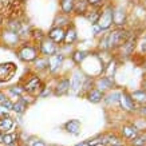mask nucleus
I'll use <instances>...</instances> for the list:
<instances>
[{
	"label": "nucleus",
	"mask_w": 146,
	"mask_h": 146,
	"mask_svg": "<svg viewBox=\"0 0 146 146\" xmlns=\"http://www.w3.org/2000/svg\"><path fill=\"white\" fill-rule=\"evenodd\" d=\"M22 12V0H0V16L3 19H18Z\"/></svg>",
	"instance_id": "1"
},
{
	"label": "nucleus",
	"mask_w": 146,
	"mask_h": 146,
	"mask_svg": "<svg viewBox=\"0 0 146 146\" xmlns=\"http://www.w3.org/2000/svg\"><path fill=\"white\" fill-rule=\"evenodd\" d=\"M130 38V34L125 30H115L111 34H109L105 42H106L107 47H121V46H125V43L127 42V39Z\"/></svg>",
	"instance_id": "2"
},
{
	"label": "nucleus",
	"mask_w": 146,
	"mask_h": 146,
	"mask_svg": "<svg viewBox=\"0 0 146 146\" xmlns=\"http://www.w3.org/2000/svg\"><path fill=\"white\" fill-rule=\"evenodd\" d=\"M39 48L35 44L31 43H24L18 48V58L23 62H32L38 58Z\"/></svg>",
	"instance_id": "3"
},
{
	"label": "nucleus",
	"mask_w": 146,
	"mask_h": 146,
	"mask_svg": "<svg viewBox=\"0 0 146 146\" xmlns=\"http://www.w3.org/2000/svg\"><path fill=\"white\" fill-rule=\"evenodd\" d=\"M43 89V83L38 76L32 75L26 80V83L23 86V90L27 91L28 94H39V91Z\"/></svg>",
	"instance_id": "4"
},
{
	"label": "nucleus",
	"mask_w": 146,
	"mask_h": 146,
	"mask_svg": "<svg viewBox=\"0 0 146 146\" xmlns=\"http://www.w3.org/2000/svg\"><path fill=\"white\" fill-rule=\"evenodd\" d=\"M16 71V66L12 62L0 63V82H7L13 76Z\"/></svg>",
	"instance_id": "5"
},
{
	"label": "nucleus",
	"mask_w": 146,
	"mask_h": 146,
	"mask_svg": "<svg viewBox=\"0 0 146 146\" xmlns=\"http://www.w3.org/2000/svg\"><path fill=\"white\" fill-rule=\"evenodd\" d=\"M97 23L99 24V27H101L102 30H107V28L113 24V8L109 7V8L105 9V11L101 13V16H99Z\"/></svg>",
	"instance_id": "6"
},
{
	"label": "nucleus",
	"mask_w": 146,
	"mask_h": 146,
	"mask_svg": "<svg viewBox=\"0 0 146 146\" xmlns=\"http://www.w3.org/2000/svg\"><path fill=\"white\" fill-rule=\"evenodd\" d=\"M1 39L5 42V44L8 46H18L19 43V34L11 30H3L1 31Z\"/></svg>",
	"instance_id": "7"
},
{
	"label": "nucleus",
	"mask_w": 146,
	"mask_h": 146,
	"mask_svg": "<svg viewBox=\"0 0 146 146\" xmlns=\"http://www.w3.org/2000/svg\"><path fill=\"white\" fill-rule=\"evenodd\" d=\"M39 51L44 55H54L56 51V44L48 39H43L39 43Z\"/></svg>",
	"instance_id": "8"
},
{
	"label": "nucleus",
	"mask_w": 146,
	"mask_h": 146,
	"mask_svg": "<svg viewBox=\"0 0 146 146\" xmlns=\"http://www.w3.org/2000/svg\"><path fill=\"white\" fill-rule=\"evenodd\" d=\"M48 38L54 43H62L64 42V31L60 27H55L48 32Z\"/></svg>",
	"instance_id": "9"
},
{
	"label": "nucleus",
	"mask_w": 146,
	"mask_h": 146,
	"mask_svg": "<svg viewBox=\"0 0 146 146\" xmlns=\"http://www.w3.org/2000/svg\"><path fill=\"white\" fill-rule=\"evenodd\" d=\"M15 127V122L11 117H1L0 118V134L8 133L9 130H12Z\"/></svg>",
	"instance_id": "10"
},
{
	"label": "nucleus",
	"mask_w": 146,
	"mask_h": 146,
	"mask_svg": "<svg viewBox=\"0 0 146 146\" xmlns=\"http://www.w3.org/2000/svg\"><path fill=\"white\" fill-rule=\"evenodd\" d=\"M119 101H121V105H122V107L123 109H126V110H135V103H134V99L131 98V95H129L126 91L125 93H122L119 95Z\"/></svg>",
	"instance_id": "11"
},
{
	"label": "nucleus",
	"mask_w": 146,
	"mask_h": 146,
	"mask_svg": "<svg viewBox=\"0 0 146 146\" xmlns=\"http://www.w3.org/2000/svg\"><path fill=\"white\" fill-rule=\"evenodd\" d=\"M47 60H48L50 71H51V72H55V71L60 67V64H62L63 55H60V54H54V55H51Z\"/></svg>",
	"instance_id": "12"
},
{
	"label": "nucleus",
	"mask_w": 146,
	"mask_h": 146,
	"mask_svg": "<svg viewBox=\"0 0 146 146\" xmlns=\"http://www.w3.org/2000/svg\"><path fill=\"white\" fill-rule=\"evenodd\" d=\"M125 20H126V15H125L123 9H113V23H115L117 26H122V24H125Z\"/></svg>",
	"instance_id": "13"
},
{
	"label": "nucleus",
	"mask_w": 146,
	"mask_h": 146,
	"mask_svg": "<svg viewBox=\"0 0 146 146\" xmlns=\"http://www.w3.org/2000/svg\"><path fill=\"white\" fill-rule=\"evenodd\" d=\"M68 87H70V79L64 78V79L59 80L56 89H55V94L56 95H63V94H66L68 91Z\"/></svg>",
	"instance_id": "14"
},
{
	"label": "nucleus",
	"mask_w": 146,
	"mask_h": 146,
	"mask_svg": "<svg viewBox=\"0 0 146 146\" xmlns=\"http://www.w3.org/2000/svg\"><path fill=\"white\" fill-rule=\"evenodd\" d=\"M84 15H86V18L89 19L91 23H97L99 16H101V12H99L98 7H93V9L87 8V11L84 12Z\"/></svg>",
	"instance_id": "15"
},
{
	"label": "nucleus",
	"mask_w": 146,
	"mask_h": 146,
	"mask_svg": "<svg viewBox=\"0 0 146 146\" xmlns=\"http://www.w3.org/2000/svg\"><path fill=\"white\" fill-rule=\"evenodd\" d=\"M80 129V122L78 119H71L66 123V130L71 134H78Z\"/></svg>",
	"instance_id": "16"
},
{
	"label": "nucleus",
	"mask_w": 146,
	"mask_h": 146,
	"mask_svg": "<svg viewBox=\"0 0 146 146\" xmlns=\"http://www.w3.org/2000/svg\"><path fill=\"white\" fill-rule=\"evenodd\" d=\"M16 141H18V134L16 133H5L1 135V142H3L4 145L11 146Z\"/></svg>",
	"instance_id": "17"
},
{
	"label": "nucleus",
	"mask_w": 146,
	"mask_h": 146,
	"mask_svg": "<svg viewBox=\"0 0 146 146\" xmlns=\"http://www.w3.org/2000/svg\"><path fill=\"white\" fill-rule=\"evenodd\" d=\"M74 7H75V1L74 0H62L60 1V8L64 13H70L74 11Z\"/></svg>",
	"instance_id": "18"
},
{
	"label": "nucleus",
	"mask_w": 146,
	"mask_h": 146,
	"mask_svg": "<svg viewBox=\"0 0 146 146\" xmlns=\"http://www.w3.org/2000/svg\"><path fill=\"white\" fill-rule=\"evenodd\" d=\"M89 101L90 102H93V103H98V102H101L102 101V98H103V94H102L101 90H91L89 93Z\"/></svg>",
	"instance_id": "19"
},
{
	"label": "nucleus",
	"mask_w": 146,
	"mask_h": 146,
	"mask_svg": "<svg viewBox=\"0 0 146 146\" xmlns=\"http://www.w3.org/2000/svg\"><path fill=\"white\" fill-rule=\"evenodd\" d=\"M75 39H76V31L74 28V26H71L68 27V31L64 32V42L66 43H72Z\"/></svg>",
	"instance_id": "20"
},
{
	"label": "nucleus",
	"mask_w": 146,
	"mask_h": 146,
	"mask_svg": "<svg viewBox=\"0 0 146 146\" xmlns=\"http://www.w3.org/2000/svg\"><path fill=\"white\" fill-rule=\"evenodd\" d=\"M122 133L126 138H135L137 137V127L134 126H123Z\"/></svg>",
	"instance_id": "21"
},
{
	"label": "nucleus",
	"mask_w": 146,
	"mask_h": 146,
	"mask_svg": "<svg viewBox=\"0 0 146 146\" xmlns=\"http://www.w3.org/2000/svg\"><path fill=\"white\" fill-rule=\"evenodd\" d=\"M80 86H82V75L79 72H75L71 79V87H72V90L76 91L78 89H80Z\"/></svg>",
	"instance_id": "22"
},
{
	"label": "nucleus",
	"mask_w": 146,
	"mask_h": 146,
	"mask_svg": "<svg viewBox=\"0 0 146 146\" xmlns=\"http://www.w3.org/2000/svg\"><path fill=\"white\" fill-rule=\"evenodd\" d=\"M27 109V103L24 99H19L16 103H13V106H12V110L13 111H16L18 114H22V113H24V110Z\"/></svg>",
	"instance_id": "23"
},
{
	"label": "nucleus",
	"mask_w": 146,
	"mask_h": 146,
	"mask_svg": "<svg viewBox=\"0 0 146 146\" xmlns=\"http://www.w3.org/2000/svg\"><path fill=\"white\" fill-rule=\"evenodd\" d=\"M131 98H133V99H135V101H138V102H141V103H143V102H146V91H145V90L135 91V93L131 95Z\"/></svg>",
	"instance_id": "24"
},
{
	"label": "nucleus",
	"mask_w": 146,
	"mask_h": 146,
	"mask_svg": "<svg viewBox=\"0 0 146 146\" xmlns=\"http://www.w3.org/2000/svg\"><path fill=\"white\" fill-rule=\"evenodd\" d=\"M35 64H36V67H38L39 70H43V68H46V67H48V60L44 59V58L38 56L35 59Z\"/></svg>",
	"instance_id": "25"
},
{
	"label": "nucleus",
	"mask_w": 146,
	"mask_h": 146,
	"mask_svg": "<svg viewBox=\"0 0 146 146\" xmlns=\"http://www.w3.org/2000/svg\"><path fill=\"white\" fill-rule=\"evenodd\" d=\"M86 56H87V52H86V51H76V52L72 55V59H74L76 63H80Z\"/></svg>",
	"instance_id": "26"
},
{
	"label": "nucleus",
	"mask_w": 146,
	"mask_h": 146,
	"mask_svg": "<svg viewBox=\"0 0 146 146\" xmlns=\"http://www.w3.org/2000/svg\"><path fill=\"white\" fill-rule=\"evenodd\" d=\"M8 91L11 94H13V95H16V97H22L23 93H24L23 87H20V86H13V87H9Z\"/></svg>",
	"instance_id": "27"
},
{
	"label": "nucleus",
	"mask_w": 146,
	"mask_h": 146,
	"mask_svg": "<svg viewBox=\"0 0 146 146\" xmlns=\"http://www.w3.org/2000/svg\"><path fill=\"white\" fill-rule=\"evenodd\" d=\"M32 36H34L35 42H38V44L44 39V35H43V32L40 31V30H34V31H32Z\"/></svg>",
	"instance_id": "28"
},
{
	"label": "nucleus",
	"mask_w": 146,
	"mask_h": 146,
	"mask_svg": "<svg viewBox=\"0 0 146 146\" xmlns=\"http://www.w3.org/2000/svg\"><path fill=\"white\" fill-rule=\"evenodd\" d=\"M145 142H146V135H137V137L134 138L133 145L134 146H142V145H145Z\"/></svg>",
	"instance_id": "29"
},
{
	"label": "nucleus",
	"mask_w": 146,
	"mask_h": 146,
	"mask_svg": "<svg viewBox=\"0 0 146 146\" xmlns=\"http://www.w3.org/2000/svg\"><path fill=\"white\" fill-rule=\"evenodd\" d=\"M86 3L90 4L91 7H99L102 4V0H86Z\"/></svg>",
	"instance_id": "30"
},
{
	"label": "nucleus",
	"mask_w": 146,
	"mask_h": 146,
	"mask_svg": "<svg viewBox=\"0 0 146 146\" xmlns=\"http://www.w3.org/2000/svg\"><path fill=\"white\" fill-rule=\"evenodd\" d=\"M32 146H46V143L43 141H35L32 143Z\"/></svg>",
	"instance_id": "31"
},
{
	"label": "nucleus",
	"mask_w": 146,
	"mask_h": 146,
	"mask_svg": "<svg viewBox=\"0 0 146 146\" xmlns=\"http://www.w3.org/2000/svg\"><path fill=\"white\" fill-rule=\"evenodd\" d=\"M5 99H7V98L4 97V94L0 91V105H1V103H3V101H5Z\"/></svg>",
	"instance_id": "32"
},
{
	"label": "nucleus",
	"mask_w": 146,
	"mask_h": 146,
	"mask_svg": "<svg viewBox=\"0 0 146 146\" xmlns=\"http://www.w3.org/2000/svg\"><path fill=\"white\" fill-rule=\"evenodd\" d=\"M142 113H143V114L146 115V106H145V107H142Z\"/></svg>",
	"instance_id": "33"
},
{
	"label": "nucleus",
	"mask_w": 146,
	"mask_h": 146,
	"mask_svg": "<svg viewBox=\"0 0 146 146\" xmlns=\"http://www.w3.org/2000/svg\"><path fill=\"white\" fill-rule=\"evenodd\" d=\"M78 146H89V143H87V142H84V143H82V145H78Z\"/></svg>",
	"instance_id": "34"
},
{
	"label": "nucleus",
	"mask_w": 146,
	"mask_h": 146,
	"mask_svg": "<svg viewBox=\"0 0 146 146\" xmlns=\"http://www.w3.org/2000/svg\"><path fill=\"white\" fill-rule=\"evenodd\" d=\"M1 23H3V18L0 16V26H1Z\"/></svg>",
	"instance_id": "35"
},
{
	"label": "nucleus",
	"mask_w": 146,
	"mask_h": 146,
	"mask_svg": "<svg viewBox=\"0 0 146 146\" xmlns=\"http://www.w3.org/2000/svg\"><path fill=\"white\" fill-rule=\"evenodd\" d=\"M0 142H1V135H0Z\"/></svg>",
	"instance_id": "36"
},
{
	"label": "nucleus",
	"mask_w": 146,
	"mask_h": 146,
	"mask_svg": "<svg viewBox=\"0 0 146 146\" xmlns=\"http://www.w3.org/2000/svg\"><path fill=\"white\" fill-rule=\"evenodd\" d=\"M145 67H146V64H145Z\"/></svg>",
	"instance_id": "37"
}]
</instances>
